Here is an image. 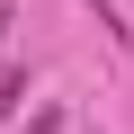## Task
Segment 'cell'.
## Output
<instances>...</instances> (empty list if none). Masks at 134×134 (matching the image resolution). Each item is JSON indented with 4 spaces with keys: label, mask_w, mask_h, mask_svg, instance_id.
Here are the masks:
<instances>
[{
    "label": "cell",
    "mask_w": 134,
    "mask_h": 134,
    "mask_svg": "<svg viewBox=\"0 0 134 134\" xmlns=\"http://www.w3.org/2000/svg\"><path fill=\"white\" fill-rule=\"evenodd\" d=\"M27 134H63V107H36V125Z\"/></svg>",
    "instance_id": "cell-2"
},
{
    "label": "cell",
    "mask_w": 134,
    "mask_h": 134,
    "mask_svg": "<svg viewBox=\"0 0 134 134\" xmlns=\"http://www.w3.org/2000/svg\"><path fill=\"white\" fill-rule=\"evenodd\" d=\"M18 98H27V72H9V81H0V116H9Z\"/></svg>",
    "instance_id": "cell-1"
}]
</instances>
